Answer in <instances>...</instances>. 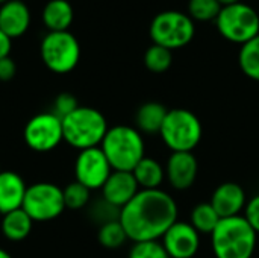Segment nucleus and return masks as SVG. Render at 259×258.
Returning a JSON list of instances; mask_svg holds the SVG:
<instances>
[{"instance_id":"7","label":"nucleus","mask_w":259,"mask_h":258,"mask_svg":"<svg viewBox=\"0 0 259 258\" xmlns=\"http://www.w3.org/2000/svg\"><path fill=\"white\" fill-rule=\"evenodd\" d=\"M219 33L234 44H246L259 35L258 11L243 2L223 6L215 18Z\"/></svg>"},{"instance_id":"35","label":"nucleus","mask_w":259,"mask_h":258,"mask_svg":"<svg viewBox=\"0 0 259 258\" xmlns=\"http://www.w3.org/2000/svg\"><path fill=\"white\" fill-rule=\"evenodd\" d=\"M0 258H12V257H11V254H9L8 251H5V249H2V248H0Z\"/></svg>"},{"instance_id":"18","label":"nucleus","mask_w":259,"mask_h":258,"mask_svg":"<svg viewBox=\"0 0 259 258\" xmlns=\"http://www.w3.org/2000/svg\"><path fill=\"white\" fill-rule=\"evenodd\" d=\"M74 18L73 6L68 0H50L41 12V20L49 32L68 30Z\"/></svg>"},{"instance_id":"17","label":"nucleus","mask_w":259,"mask_h":258,"mask_svg":"<svg viewBox=\"0 0 259 258\" xmlns=\"http://www.w3.org/2000/svg\"><path fill=\"white\" fill-rule=\"evenodd\" d=\"M27 186L24 179L11 170L0 172V214L20 210L24 202Z\"/></svg>"},{"instance_id":"21","label":"nucleus","mask_w":259,"mask_h":258,"mask_svg":"<svg viewBox=\"0 0 259 258\" xmlns=\"http://www.w3.org/2000/svg\"><path fill=\"white\" fill-rule=\"evenodd\" d=\"M33 227V220L30 216L23 210H15L8 214H3L2 219V233L11 242H21L24 240Z\"/></svg>"},{"instance_id":"10","label":"nucleus","mask_w":259,"mask_h":258,"mask_svg":"<svg viewBox=\"0 0 259 258\" xmlns=\"http://www.w3.org/2000/svg\"><path fill=\"white\" fill-rule=\"evenodd\" d=\"M23 138L30 151L39 154L50 152L64 141L62 120L52 111L39 113L26 123Z\"/></svg>"},{"instance_id":"14","label":"nucleus","mask_w":259,"mask_h":258,"mask_svg":"<svg viewBox=\"0 0 259 258\" xmlns=\"http://www.w3.org/2000/svg\"><path fill=\"white\" fill-rule=\"evenodd\" d=\"M140 192V186L132 172L112 170L108 181L102 187V199L117 208H123Z\"/></svg>"},{"instance_id":"19","label":"nucleus","mask_w":259,"mask_h":258,"mask_svg":"<svg viewBox=\"0 0 259 258\" xmlns=\"http://www.w3.org/2000/svg\"><path fill=\"white\" fill-rule=\"evenodd\" d=\"M168 109L159 102H146L135 113V128L141 134L155 135L161 132Z\"/></svg>"},{"instance_id":"32","label":"nucleus","mask_w":259,"mask_h":258,"mask_svg":"<svg viewBox=\"0 0 259 258\" xmlns=\"http://www.w3.org/2000/svg\"><path fill=\"white\" fill-rule=\"evenodd\" d=\"M15 73H17V65H15L14 59L11 56L2 58L0 59V81L8 82V81L14 79Z\"/></svg>"},{"instance_id":"13","label":"nucleus","mask_w":259,"mask_h":258,"mask_svg":"<svg viewBox=\"0 0 259 258\" xmlns=\"http://www.w3.org/2000/svg\"><path fill=\"white\" fill-rule=\"evenodd\" d=\"M199 175V163L193 152H171L165 166L168 184L179 192L194 186Z\"/></svg>"},{"instance_id":"22","label":"nucleus","mask_w":259,"mask_h":258,"mask_svg":"<svg viewBox=\"0 0 259 258\" xmlns=\"http://www.w3.org/2000/svg\"><path fill=\"white\" fill-rule=\"evenodd\" d=\"M220 220H222V217L217 214V211L214 210V207L209 202L197 204L193 208L191 217H190V224L194 227V230L199 234H208V236H211L214 233V230L217 228Z\"/></svg>"},{"instance_id":"27","label":"nucleus","mask_w":259,"mask_h":258,"mask_svg":"<svg viewBox=\"0 0 259 258\" xmlns=\"http://www.w3.org/2000/svg\"><path fill=\"white\" fill-rule=\"evenodd\" d=\"M62 195H64V204L65 208L77 211L85 208L90 204V198H91V190L87 189L85 186H82L77 181H73L70 184H67L62 189Z\"/></svg>"},{"instance_id":"24","label":"nucleus","mask_w":259,"mask_h":258,"mask_svg":"<svg viewBox=\"0 0 259 258\" xmlns=\"http://www.w3.org/2000/svg\"><path fill=\"white\" fill-rule=\"evenodd\" d=\"M97 240L106 249H118L129 239H127V234H126L123 225L120 224V220H114V222H108L99 228Z\"/></svg>"},{"instance_id":"15","label":"nucleus","mask_w":259,"mask_h":258,"mask_svg":"<svg viewBox=\"0 0 259 258\" xmlns=\"http://www.w3.org/2000/svg\"><path fill=\"white\" fill-rule=\"evenodd\" d=\"M209 204L222 219H228L240 216V213L246 208L247 198L244 189L240 184L223 182L214 190Z\"/></svg>"},{"instance_id":"26","label":"nucleus","mask_w":259,"mask_h":258,"mask_svg":"<svg viewBox=\"0 0 259 258\" xmlns=\"http://www.w3.org/2000/svg\"><path fill=\"white\" fill-rule=\"evenodd\" d=\"M222 8L219 0H188V15L194 23L215 21Z\"/></svg>"},{"instance_id":"1","label":"nucleus","mask_w":259,"mask_h":258,"mask_svg":"<svg viewBox=\"0 0 259 258\" xmlns=\"http://www.w3.org/2000/svg\"><path fill=\"white\" fill-rule=\"evenodd\" d=\"M179 208L167 192L140 190L135 198L120 210V224L134 243L159 240L178 222Z\"/></svg>"},{"instance_id":"8","label":"nucleus","mask_w":259,"mask_h":258,"mask_svg":"<svg viewBox=\"0 0 259 258\" xmlns=\"http://www.w3.org/2000/svg\"><path fill=\"white\" fill-rule=\"evenodd\" d=\"M42 64L56 75L73 71L80 61V44L70 30L47 32L39 44Z\"/></svg>"},{"instance_id":"9","label":"nucleus","mask_w":259,"mask_h":258,"mask_svg":"<svg viewBox=\"0 0 259 258\" xmlns=\"http://www.w3.org/2000/svg\"><path fill=\"white\" fill-rule=\"evenodd\" d=\"M33 222H49L65 210L62 189L53 182H36L27 187L21 207Z\"/></svg>"},{"instance_id":"33","label":"nucleus","mask_w":259,"mask_h":258,"mask_svg":"<svg viewBox=\"0 0 259 258\" xmlns=\"http://www.w3.org/2000/svg\"><path fill=\"white\" fill-rule=\"evenodd\" d=\"M12 50V40L0 29V59L9 56Z\"/></svg>"},{"instance_id":"2","label":"nucleus","mask_w":259,"mask_h":258,"mask_svg":"<svg viewBox=\"0 0 259 258\" xmlns=\"http://www.w3.org/2000/svg\"><path fill=\"white\" fill-rule=\"evenodd\" d=\"M258 234L244 216L222 219L211 234V248L215 258H252Z\"/></svg>"},{"instance_id":"11","label":"nucleus","mask_w":259,"mask_h":258,"mask_svg":"<svg viewBox=\"0 0 259 258\" xmlns=\"http://www.w3.org/2000/svg\"><path fill=\"white\" fill-rule=\"evenodd\" d=\"M111 173L112 167L100 146L79 151L74 161V181L80 182L91 192L102 190Z\"/></svg>"},{"instance_id":"31","label":"nucleus","mask_w":259,"mask_h":258,"mask_svg":"<svg viewBox=\"0 0 259 258\" xmlns=\"http://www.w3.org/2000/svg\"><path fill=\"white\" fill-rule=\"evenodd\" d=\"M244 217L247 219L250 227L256 231V234H259V195L247 201L244 208Z\"/></svg>"},{"instance_id":"23","label":"nucleus","mask_w":259,"mask_h":258,"mask_svg":"<svg viewBox=\"0 0 259 258\" xmlns=\"http://www.w3.org/2000/svg\"><path fill=\"white\" fill-rule=\"evenodd\" d=\"M238 64L247 78L259 82V35L241 46L238 53Z\"/></svg>"},{"instance_id":"20","label":"nucleus","mask_w":259,"mask_h":258,"mask_svg":"<svg viewBox=\"0 0 259 258\" xmlns=\"http://www.w3.org/2000/svg\"><path fill=\"white\" fill-rule=\"evenodd\" d=\"M140 190H156L165 179V169L155 158L144 157L132 170Z\"/></svg>"},{"instance_id":"25","label":"nucleus","mask_w":259,"mask_h":258,"mask_svg":"<svg viewBox=\"0 0 259 258\" xmlns=\"http://www.w3.org/2000/svg\"><path fill=\"white\" fill-rule=\"evenodd\" d=\"M171 64L173 52L165 47L152 44L144 53V65L152 73H164L171 67Z\"/></svg>"},{"instance_id":"5","label":"nucleus","mask_w":259,"mask_h":258,"mask_svg":"<svg viewBox=\"0 0 259 258\" xmlns=\"http://www.w3.org/2000/svg\"><path fill=\"white\" fill-rule=\"evenodd\" d=\"M164 144L171 152H193L203 135L200 119L190 109H168L159 132Z\"/></svg>"},{"instance_id":"37","label":"nucleus","mask_w":259,"mask_h":258,"mask_svg":"<svg viewBox=\"0 0 259 258\" xmlns=\"http://www.w3.org/2000/svg\"><path fill=\"white\" fill-rule=\"evenodd\" d=\"M0 172H2V169H0Z\"/></svg>"},{"instance_id":"29","label":"nucleus","mask_w":259,"mask_h":258,"mask_svg":"<svg viewBox=\"0 0 259 258\" xmlns=\"http://www.w3.org/2000/svg\"><path fill=\"white\" fill-rule=\"evenodd\" d=\"M90 216L94 222H97L100 227L108 224V222H114L120 219V208L111 205L109 202H106L105 199H100L99 202H96L91 210H90Z\"/></svg>"},{"instance_id":"30","label":"nucleus","mask_w":259,"mask_h":258,"mask_svg":"<svg viewBox=\"0 0 259 258\" xmlns=\"http://www.w3.org/2000/svg\"><path fill=\"white\" fill-rule=\"evenodd\" d=\"M77 106H79L77 99L71 93H61V94H58L55 97L52 113L56 114L62 120L64 117H67L68 114H71Z\"/></svg>"},{"instance_id":"28","label":"nucleus","mask_w":259,"mask_h":258,"mask_svg":"<svg viewBox=\"0 0 259 258\" xmlns=\"http://www.w3.org/2000/svg\"><path fill=\"white\" fill-rule=\"evenodd\" d=\"M129 258H170L159 240L137 242L129 251Z\"/></svg>"},{"instance_id":"3","label":"nucleus","mask_w":259,"mask_h":258,"mask_svg":"<svg viewBox=\"0 0 259 258\" xmlns=\"http://www.w3.org/2000/svg\"><path fill=\"white\" fill-rule=\"evenodd\" d=\"M100 149L108 158L112 170L132 172L146 157V144L137 128L117 125L108 129Z\"/></svg>"},{"instance_id":"12","label":"nucleus","mask_w":259,"mask_h":258,"mask_svg":"<svg viewBox=\"0 0 259 258\" xmlns=\"http://www.w3.org/2000/svg\"><path fill=\"white\" fill-rule=\"evenodd\" d=\"M161 243L170 258H194L200 249V234L191 224L178 220L164 234Z\"/></svg>"},{"instance_id":"4","label":"nucleus","mask_w":259,"mask_h":258,"mask_svg":"<svg viewBox=\"0 0 259 258\" xmlns=\"http://www.w3.org/2000/svg\"><path fill=\"white\" fill-rule=\"evenodd\" d=\"M105 116L91 106H77L62 119L64 141L77 151L99 148L108 132Z\"/></svg>"},{"instance_id":"34","label":"nucleus","mask_w":259,"mask_h":258,"mask_svg":"<svg viewBox=\"0 0 259 258\" xmlns=\"http://www.w3.org/2000/svg\"><path fill=\"white\" fill-rule=\"evenodd\" d=\"M222 6H228V5H234V3H238L241 0H219Z\"/></svg>"},{"instance_id":"16","label":"nucleus","mask_w":259,"mask_h":258,"mask_svg":"<svg viewBox=\"0 0 259 258\" xmlns=\"http://www.w3.org/2000/svg\"><path fill=\"white\" fill-rule=\"evenodd\" d=\"M30 26V11L21 0H9L0 6V29L11 38H20Z\"/></svg>"},{"instance_id":"36","label":"nucleus","mask_w":259,"mask_h":258,"mask_svg":"<svg viewBox=\"0 0 259 258\" xmlns=\"http://www.w3.org/2000/svg\"><path fill=\"white\" fill-rule=\"evenodd\" d=\"M6 2H9V0H0V6H2L3 3H6Z\"/></svg>"},{"instance_id":"6","label":"nucleus","mask_w":259,"mask_h":258,"mask_svg":"<svg viewBox=\"0 0 259 258\" xmlns=\"http://www.w3.org/2000/svg\"><path fill=\"white\" fill-rule=\"evenodd\" d=\"M149 35L153 44L173 52L193 41L196 35V23L187 12L167 9L153 17L149 26Z\"/></svg>"}]
</instances>
